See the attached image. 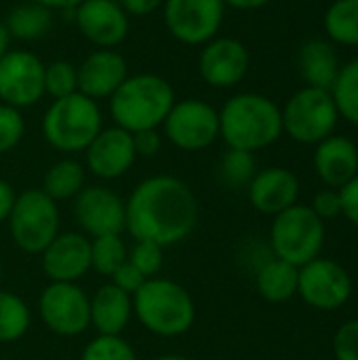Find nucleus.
<instances>
[{
  "label": "nucleus",
  "instance_id": "47",
  "mask_svg": "<svg viewBox=\"0 0 358 360\" xmlns=\"http://www.w3.org/2000/svg\"><path fill=\"white\" fill-rule=\"evenodd\" d=\"M2 278H4V266H2V259H0V285H2Z\"/></svg>",
  "mask_w": 358,
  "mask_h": 360
},
{
  "label": "nucleus",
  "instance_id": "7",
  "mask_svg": "<svg viewBox=\"0 0 358 360\" xmlns=\"http://www.w3.org/2000/svg\"><path fill=\"white\" fill-rule=\"evenodd\" d=\"M6 224L11 240L19 251L40 255L61 232L59 202L46 196L40 188L23 190L17 194Z\"/></svg>",
  "mask_w": 358,
  "mask_h": 360
},
{
  "label": "nucleus",
  "instance_id": "22",
  "mask_svg": "<svg viewBox=\"0 0 358 360\" xmlns=\"http://www.w3.org/2000/svg\"><path fill=\"white\" fill-rule=\"evenodd\" d=\"M91 327L97 335H122L133 319V295L124 293L112 283L101 285L89 295Z\"/></svg>",
  "mask_w": 358,
  "mask_h": 360
},
{
  "label": "nucleus",
  "instance_id": "8",
  "mask_svg": "<svg viewBox=\"0 0 358 360\" xmlns=\"http://www.w3.org/2000/svg\"><path fill=\"white\" fill-rule=\"evenodd\" d=\"M283 114V133L304 146H317L333 135L340 112L331 97V91L304 86L289 97Z\"/></svg>",
  "mask_w": 358,
  "mask_h": 360
},
{
  "label": "nucleus",
  "instance_id": "34",
  "mask_svg": "<svg viewBox=\"0 0 358 360\" xmlns=\"http://www.w3.org/2000/svg\"><path fill=\"white\" fill-rule=\"evenodd\" d=\"M129 264L137 268L143 278H154L165 266V249L150 240H135L129 247Z\"/></svg>",
  "mask_w": 358,
  "mask_h": 360
},
{
  "label": "nucleus",
  "instance_id": "39",
  "mask_svg": "<svg viewBox=\"0 0 358 360\" xmlns=\"http://www.w3.org/2000/svg\"><path fill=\"white\" fill-rule=\"evenodd\" d=\"M146 281H148V278H143V276L137 272V268L129 264V259L110 276V283L116 285L118 289H122V291L129 293V295H133Z\"/></svg>",
  "mask_w": 358,
  "mask_h": 360
},
{
  "label": "nucleus",
  "instance_id": "13",
  "mask_svg": "<svg viewBox=\"0 0 358 360\" xmlns=\"http://www.w3.org/2000/svg\"><path fill=\"white\" fill-rule=\"evenodd\" d=\"M72 213L78 232L89 238L122 234L124 230V198L101 184H87L72 200Z\"/></svg>",
  "mask_w": 358,
  "mask_h": 360
},
{
  "label": "nucleus",
  "instance_id": "46",
  "mask_svg": "<svg viewBox=\"0 0 358 360\" xmlns=\"http://www.w3.org/2000/svg\"><path fill=\"white\" fill-rule=\"evenodd\" d=\"M152 360H192L190 356H184V354H160Z\"/></svg>",
  "mask_w": 358,
  "mask_h": 360
},
{
  "label": "nucleus",
  "instance_id": "1",
  "mask_svg": "<svg viewBox=\"0 0 358 360\" xmlns=\"http://www.w3.org/2000/svg\"><path fill=\"white\" fill-rule=\"evenodd\" d=\"M200 219L198 198L175 175H152L139 181L124 200V230L133 240H150L162 249L184 243Z\"/></svg>",
  "mask_w": 358,
  "mask_h": 360
},
{
  "label": "nucleus",
  "instance_id": "21",
  "mask_svg": "<svg viewBox=\"0 0 358 360\" xmlns=\"http://www.w3.org/2000/svg\"><path fill=\"white\" fill-rule=\"evenodd\" d=\"M314 171L327 188L340 190L358 175V146L344 135H329L317 143Z\"/></svg>",
  "mask_w": 358,
  "mask_h": 360
},
{
  "label": "nucleus",
  "instance_id": "24",
  "mask_svg": "<svg viewBox=\"0 0 358 360\" xmlns=\"http://www.w3.org/2000/svg\"><path fill=\"white\" fill-rule=\"evenodd\" d=\"M300 268L279 257L266 259L255 272V289L270 304H285L298 295Z\"/></svg>",
  "mask_w": 358,
  "mask_h": 360
},
{
  "label": "nucleus",
  "instance_id": "37",
  "mask_svg": "<svg viewBox=\"0 0 358 360\" xmlns=\"http://www.w3.org/2000/svg\"><path fill=\"white\" fill-rule=\"evenodd\" d=\"M310 209L325 221V219H335L342 215V196H340V190L335 188H323L314 194L312 202H310Z\"/></svg>",
  "mask_w": 358,
  "mask_h": 360
},
{
  "label": "nucleus",
  "instance_id": "36",
  "mask_svg": "<svg viewBox=\"0 0 358 360\" xmlns=\"http://www.w3.org/2000/svg\"><path fill=\"white\" fill-rule=\"evenodd\" d=\"M335 360H358V319L346 321L333 335Z\"/></svg>",
  "mask_w": 358,
  "mask_h": 360
},
{
  "label": "nucleus",
  "instance_id": "33",
  "mask_svg": "<svg viewBox=\"0 0 358 360\" xmlns=\"http://www.w3.org/2000/svg\"><path fill=\"white\" fill-rule=\"evenodd\" d=\"M78 91V70L65 59L44 63V93L53 99L68 97Z\"/></svg>",
  "mask_w": 358,
  "mask_h": 360
},
{
  "label": "nucleus",
  "instance_id": "5",
  "mask_svg": "<svg viewBox=\"0 0 358 360\" xmlns=\"http://www.w3.org/2000/svg\"><path fill=\"white\" fill-rule=\"evenodd\" d=\"M101 129L103 114L99 101L78 91L53 99L42 116V135L46 143L61 154L84 152Z\"/></svg>",
  "mask_w": 358,
  "mask_h": 360
},
{
  "label": "nucleus",
  "instance_id": "30",
  "mask_svg": "<svg viewBox=\"0 0 358 360\" xmlns=\"http://www.w3.org/2000/svg\"><path fill=\"white\" fill-rule=\"evenodd\" d=\"M129 259V247L120 234L91 238V270L101 276H112Z\"/></svg>",
  "mask_w": 358,
  "mask_h": 360
},
{
  "label": "nucleus",
  "instance_id": "18",
  "mask_svg": "<svg viewBox=\"0 0 358 360\" xmlns=\"http://www.w3.org/2000/svg\"><path fill=\"white\" fill-rule=\"evenodd\" d=\"M78 32L97 49H114L129 36V15L118 0H82L74 8Z\"/></svg>",
  "mask_w": 358,
  "mask_h": 360
},
{
  "label": "nucleus",
  "instance_id": "9",
  "mask_svg": "<svg viewBox=\"0 0 358 360\" xmlns=\"http://www.w3.org/2000/svg\"><path fill=\"white\" fill-rule=\"evenodd\" d=\"M38 316L57 338H78L91 329L89 295L78 283H49L38 297Z\"/></svg>",
  "mask_w": 358,
  "mask_h": 360
},
{
  "label": "nucleus",
  "instance_id": "25",
  "mask_svg": "<svg viewBox=\"0 0 358 360\" xmlns=\"http://www.w3.org/2000/svg\"><path fill=\"white\" fill-rule=\"evenodd\" d=\"M87 186V169L76 158H61L53 162L42 177V192L55 202L74 200Z\"/></svg>",
  "mask_w": 358,
  "mask_h": 360
},
{
  "label": "nucleus",
  "instance_id": "32",
  "mask_svg": "<svg viewBox=\"0 0 358 360\" xmlns=\"http://www.w3.org/2000/svg\"><path fill=\"white\" fill-rule=\"evenodd\" d=\"M80 360H139L135 348L122 335H95L84 348Z\"/></svg>",
  "mask_w": 358,
  "mask_h": 360
},
{
  "label": "nucleus",
  "instance_id": "44",
  "mask_svg": "<svg viewBox=\"0 0 358 360\" xmlns=\"http://www.w3.org/2000/svg\"><path fill=\"white\" fill-rule=\"evenodd\" d=\"M270 0H224L226 6H232V8H238V11H255V8H262L266 6Z\"/></svg>",
  "mask_w": 358,
  "mask_h": 360
},
{
  "label": "nucleus",
  "instance_id": "41",
  "mask_svg": "<svg viewBox=\"0 0 358 360\" xmlns=\"http://www.w3.org/2000/svg\"><path fill=\"white\" fill-rule=\"evenodd\" d=\"M129 17H148L162 6L165 0H118Z\"/></svg>",
  "mask_w": 358,
  "mask_h": 360
},
{
  "label": "nucleus",
  "instance_id": "43",
  "mask_svg": "<svg viewBox=\"0 0 358 360\" xmlns=\"http://www.w3.org/2000/svg\"><path fill=\"white\" fill-rule=\"evenodd\" d=\"M32 2H38L51 11H74L82 0H32Z\"/></svg>",
  "mask_w": 358,
  "mask_h": 360
},
{
  "label": "nucleus",
  "instance_id": "17",
  "mask_svg": "<svg viewBox=\"0 0 358 360\" xmlns=\"http://www.w3.org/2000/svg\"><path fill=\"white\" fill-rule=\"evenodd\" d=\"M40 270L49 283H78L91 270V238L78 230L59 232L40 253Z\"/></svg>",
  "mask_w": 358,
  "mask_h": 360
},
{
  "label": "nucleus",
  "instance_id": "40",
  "mask_svg": "<svg viewBox=\"0 0 358 360\" xmlns=\"http://www.w3.org/2000/svg\"><path fill=\"white\" fill-rule=\"evenodd\" d=\"M340 196H342V215L358 228V175L340 188Z\"/></svg>",
  "mask_w": 358,
  "mask_h": 360
},
{
  "label": "nucleus",
  "instance_id": "14",
  "mask_svg": "<svg viewBox=\"0 0 358 360\" xmlns=\"http://www.w3.org/2000/svg\"><path fill=\"white\" fill-rule=\"evenodd\" d=\"M44 95V63L30 51H6L0 57V103L23 110Z\"/></svg>",
  "mask_w": 358,
  "mask_h": 360
},
{
  "label": "nucleus",
  "instance_id": "19",
  "mask_svg": "<svg viewBox=\"0 0 358 360\" xmlns=\"http://www.w3.org/2000/svg\"><path fill=\"white\" fill-rule=\"evenodd\" d=\"M247 196L257 213L274 217L298 205L300 179L293 171L285 167H268L255 173L251 184L247 186Z\"/></svg>",
  "mask_w": 358,
  "mask_h": 360
},
{
  "label": "nucleus",
  "instance_id": "16",
  "mask_svg": "<svg viewBox=\"0 0 358 360\" xmlns=\"http://www.w3.org/2000/svg\"><path fill=\"white\" fill-rule=\"evenodd\" d=\"M87 162L84 169L101 179V181H114L127 175L135 160V146H133V133L120 129V127H108L97 133V137L89 143L84 150Z\"/></svg>",
  "mask_w": 358,
  "mask_h": 360
},
{
  "label": "nucleus",
  "instance_id": "27",
  "mask_svg": "<svg viewBox=\"0 0 358 360\" xmlns=\"http://www.w3.org/2000/svg\"><path fill=\"white\" fill-rule=\"evenodd\" d=\"M32 327V308L15 291L0 287V344H15Z\"/></svg>",
  "mask_w": 358,
  "mask_h": 360
},
{
  "label": "nucleus",
  "instance_id": "26",
  "mask_svg": "<svg viewBox=\"0 0 358 360\" xmlns=\"http://www.w3.org/2000/svg\"><path fill=\"white\" fill-rule=\"evenodd\" d=\"M4 27L11 38L32 42L49 34L53 27V11L38 2H23L6 13Z\"/></svg>",
  "mask_w": 358,
  "mask_h": 360
},
{
  "label": "nucleus",
  "instance_id": "12",
  "mask_svg": "<svg viewBox=\"0 0 358 360\" xmlns=\"http://www.w3.org/2000/svg\"><path fill=\"white\" fill-rule=\"evenodd\" d=\"M224 0H165L162 19L169 34L190 46L213 40L224 23Z\"/></svg>",
  "mask_w": 358,
  "mask_h": 360
},
{
  "label": "nucleus",
  "instance_id": "31",
  "mask_svg": "<svg viewBox=\"0 0 358 360\" xmlns=\"http://www.w3.org/2000/svg\"><path fill=\"white\" fill-rule=\"evenodd\" d=\"M257 173L255 154L245 150H232L222 156L219 160V177L230 188H247Z\"/></svg>",
  "mask_w": 358,
  "mask_h": 360
},
{
  "label": "nucleus",
  "instance_id": "20",
  "mask_svg": "<svg viewBox=\"0 0 358 360\" xmlns=\"http://www.w3.org/2000/svg\"><path fill=\"white\" fill-rule=\"evenodd\" d=\"M78 70V93L99 101L110 99L129 76L127 59L114 49H97L82 59Z\"/></svg>",
  "mask_w": 358,
  "mask_h": 360
},
{
  "label": "nucleus",
  "instance_id": "42",
  "mask_svg": "<svg viewBox=\"0 0 358 360\" xmlns=\"http://www.w3.org/2000/svg\"><path fill=\"white\" fill-rule=\"evenodd\" d=\"M15 198H17L15 188L6 179H0V226L6 224V219L11 215V209L15 205Z\"/></svg>",
  "mask_w": 358,
  "mask_h": 360
},
{
  "label": "nucleus",
  "instance_id": "29",
  "mask_svg": "<svg viewBox=\"0 0 358 360\" xmlns=\"http://www.w3.org/2000/svg\"><path fill=\"white\" fill-rule=\"evenodd\" d=\"M331 97L340 118L358 127V57L340 68V74L331 86Z\"/></svg>",
  "mask_w": 358,
  "mask_h": 360
},
{
  "label": "nucleus",
  "instance_id": "15",
  "mask_svg": "<svg viewBox=\"0 0 358 360\" xmlns=\"http://www.w3.org/2000/svg\"><path fill=\"white\" fill-rule=\"evenodd\" d=\"M249 63V49L241 40L230 36H215L213 40L203 44L198 57V72L209 86L232 89L247 76Z\"/></svg>",
  "mask_w": 358,
  "mask_h": 360
},
{
  "label": "nucleus",
  "instance_id": "11",
  "mask_svg": "<svg viewBox=\"0 0 358 360\" xmlns=\"http://www.w3.org/2000/svg\"><path fill=\"white\" fill-rule=\"evenodd\" d=\"M298 295L314 310L333 312L352 297V278L340 262L317 257L300 268Z\"/></svg>",
  "mask_w": 358,
  "mask_h": 360
},
{
  "label": "nucleus",
  "instance_id": "4",
  "mask_svg": "<svg viewBox=\"0 0 358 360\" xmlns=\"http://www.w3.org/2000/svg\"><path fill=\"white\" fill-rule=\"evenodd\" d=\"M108 101L114 124L129 133H137L162 127L177 99L171 82L162 76L135 74L127 76Z\"/></svg>",
  "mask_w": 358,
  "mask_h": 360
},
{
  "label": "nucleus",
  "instance_id": "38",
  "mask_svg": "<svg viewBox=\"0 0 358 360\" xmlns=\"http://www.w3.org/2000/svg\"><path fill=\"white\" fill-rule=\"evenodd\" d=\"M133 146H135L137 158H152L162 148V135L158 133V129L137 131V133H133Z\"/></svg>",
  "mask_w": 358,
  "mask_h": 360
},
{
  "label": "nucleus",
  "instance_id": "35",
  "mask_svg": "<svg viewBox=\"0 0 358 360\" xmlns=\"http://www.w3.org/2000/svg\"><path fill=\"white\" fill-rule=\"evenodd\" d=\"M25 135V120L21 110L0 103V154L15 150Z\"/></svg>",
  "mask_w": 358,
  "mask_h": 360
},
{
  "label": "nucleus",
  "instance_id": "2",
  "mask_svg": "<svg viewBox=\"0 0 358 360\" xmlns=\"http://www.w3.org/2000/svg\"><path fill=\"white\" fill-rule=\"evenodd\" d=\"M283 135L281 108L262 93L232 95L219 110V137L232 150L260 152Z\"/></svg>",
  "mask_w": 358,
  "mask_h": 360
},
{
  "label": "nucleus",
  "instance_id": "28",
  "mask_svg": "<svg viewBox=\"0 0 358 360\" xmlns=\"http://www.w3.org/2000/svg\"><path fill=\"white\" fill-rule=\"evenodd\" d=\"M325 34L331 42L358 46V0H335L323 17Z\"/></svg>",
  "mask_w": 358,
  "mask_h": 360
},
{
  "label": "nucleus",
  "instance_id": "6",
  "mask_svg": "<svg viewBox=\"0 0 358 360\" xmlns=\"http://www.w3.org/2000/svg\"><path fill=\"white\" fill-rule=\"evenodd\" d=\"M325 221L310 209V205H293L287 211L272 217L270 249L272 257H279L295 268L321 257L325 245Z\"/></svg>",
  "mask_w": 358,
  "mask_h": 360
},
{
  "label": "nucleus",
  "instance_id": "23",
  "mask_svg": "<svg viewBox=\"0 0 358 360\" xmlns=\"http://www.w3.org/2000/svg\"><path fill=\"white\" fill-rule=\"evenodd\" d=\"M300 72L304 80L308 82L306 86H317L331 91L338 74H340V57L335 53L333 42L329 40H308L300 49Z\"/></svg>",
  "mask_w": 358,
  "mask_h": 360
},
{
  "label": "nucleus",
  "instance_id": "45",
  "mask_svg": "<svg viewBox=\"0 0 358 360\" xmlns=\"http://www.w3.org/2000/svg\"><path fill=\"white\" fill-rule=\"evenodd\" d=\"M8 42H11V36L4 27V21H0V57L8 51Z\"/></svg>",
  "mask_w": 358,
  "mask_h": 360
},
{
  "label": "nucleus",
  "instance_id": "3",
  "mask_svg": "<svg viewBox=\"0 0 358 360\" xmlns=\"http://www.w3.org/2000/svg\"><path fill=\"white\" fill-rule=\"evenodd\" d=\"M133 316L158 338H181L196 323V304L177 281L154 276L133 293Z\"/></svg>",
  "mask_w": 358,
  "mask_h": 360
},
{
  "label": "nucleus",
  "instance_id": "10",
  "mask_svg": "<svg viewBox=\"0 0 358 360\" xmlns=\"http://www.w3.org/2000/svg\"><path fill=\"white\" fill-rule=\"evenodd\" d=\"M162 131L177 150L200 152L219 139V110L203 99L175 101Z\"/></svg>",
  "mask_w": 358,
  "mask_h": 360
}]
</instances>
